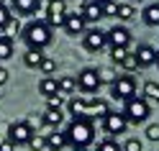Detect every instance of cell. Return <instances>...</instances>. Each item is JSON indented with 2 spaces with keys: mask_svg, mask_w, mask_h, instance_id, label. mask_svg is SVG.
Listing matches in <instances>:
<instances>
[{
  "mask_svg": "<svg viewBox=\"0 0 159 151\" xmlns=\"http://www.w3.org/2000/svg\"><path fill=\"white\" fill-rule=\"evenodd\" d=\"M5 82H8V69L0 67V85H5Z\"/></svg>",
  "mask_w": 159,
  "mask_h": 151,
  "instance_id": "obj_39",
  "label": "cell"
},
{
  "mask_svg": "<svg viewBox=\"0 0 159 151\" xmlns=\"http://www.w3.org/2000/svg\"><path fill=\"white\" fill-rule=\"evenodd\" d=\"M13 56V38L8 36H0V62H5V59Z\"/></svg>",
  "mask_w": 159,
  "mask_h": 151,
  "instance_id": "obj_21",
  "label": "cell"
},
{
  "mask_svg": "<svg viewBox=\"0 0 159 151\" xmlns=\"http://www.w3.org/2000/svg\"><path fill=\"white\" fill-rule=\"evenodd\" d=\"M39 92L44 97H54L59 95V85H57V77H44L41 82H39Z\"/></svg>",
  "mask_w": 159,
  "mask_h": 151,
  "instance_id": "obj_17",
  "label": "cell"
},
{
  "mask_svg": "<svg viewBox=\"0 0 159 151\" xmlns=\"http://www.w3.org/2000/svg\"><path fill=\"white\" fill-rule=\"evenodd\" d=\"M157 64H159V54H157Z\"/></svg>",
  "mask_w": 159,
  "mask_h": 151,
  "instance_id": "obj_42",
  "label": "cell"
},
{
  "mask_svg": "<svg viewBox=\"0 0 159 151\" xmlns=\"http://www.w3.org/2000/svg\"><path fill=\"white\" fill-rule=\"evenodd\" d=\"M103 18H118V3L111 0V3L103 5Z\"/></svg>",
  "mask_w": 159,
  "mask_h": 151,
  "instance_id": "obj_32",
  "label": "cell"
},
{
  "mask_svg": "<svg viewBox=\"0 0 159 151\" xmlns=\"http://www.w3.org/2000/svg\"><path fill=\"white\" fill-rule=\"evenodd\" d=\"M121 67L126 69V72H134V69H139V62H136V54H131L128 51L123 59H121Z\"/></svg>",
  "mask_w": 159,
  "mask_h": 151,
  "instance_id": "obj_30",
  "label": "cell"
},
{
  "mask_svg": "<svg viewBox=\"0 0 159 151\" xmlns=\"http://www.w3.org/2000/svg\"><path fill=\"white\" fill-rule=\"evenodd\" d=\"M59 92H75L77 90V77H57Z\"/></svg>",
  "mask_w": 159,
  "mask_h": 151,
  "instance_id": "obj_23",
  "label": "cell"
},
{
  "mask_svg": "<svg viewBox=\"0 0 159 151\" xmlns=\"http://www.w3.org/2000/svg\"><path fill=\"white\" fill-rule=\"evenodd\" d=\"M111 95L116 100H123V103H126V100H131V97H136V79L131 74H121L111 85Z\"/></svg>",
  "mask_w": 159,
  "mask_h": 151,
  "instance_id": "obj_4",
  "label": "cell"
},
{
  "mask_svg": "<svg viewBox=\"0 0 159 151\" xmlns=\"http://www.w3.org/2000/svg\"><path fill=\"white\" fill-rule=\"evenodd\" d=\"M136 62H139V69H146V67H152V64H157V51L149 44H141L136 49Z\"/></svg>",
  "mask_w": 159,
  "mask_h": 151,
  "instance_id": "obj_12",
  "label": "cell"
},
{
  "mask_svg": "<svg viewBox=\"0 0 159 151\" xmlns=\"http://www.w3.org/2000/svg\"><path fill=\"white\" fill-rule=\"evenodd\" d=\"M144 97L152 100V103H159V85L157 82H146L144 85Z\"/></svg>",
  "mask_w": 159,
  "mask_h": 151,
  "instance_id": "obj_25",
  "label": "cell"
},
{
  "mask_svg": "<svg viewBox=\"0 0 159 151\" xmlns=\"http://www.w3.org/2000/svg\"><path fill=\"white\" fill-rule=\"evenodd\" d=\"M64 18H67V0H49L46 3V23L49 28H64Z\"/></svg>",
  "mask_w": 159,
  "mask_h": 151,
  "instance_id": "obj_5",
  "label": "cell"
},
{
  "mask_svg": "<svg viewBox=\"0 0 159 151\" xmlns=\"http://www.w3.org/2000/svg\"><path fill=\"white\" fill-rule=\"evenodd\" d=\"M103 128H105L108 136H121L123 131L128 128V120H126L123 113H108L103 118Z\"/></svg>",
  "mask_w": 159,
  "mask_h": 151,
  "instance_id": "obj_8",
  "label": "cell"
},
{
  "mask_svg": "<svg viewBox=\"0 0 159 151\" xmlns=\"http://www.w3.org/2000/svg\"><path fill=\"white\" fill-rule=\"evenodd\" d=\"M34 136V128L28 120H13L11 126H8V138L13 141V144H28Z\"/></svg>",
  "mask_w": 159,
  "mask_h": 151,
  "instance_id": "obj_7",
  "label": "cell"
},
{
  "mask_svg": "<svg viewBox=\"0 0 159 151\" xmlns=\"http://www.w3.org/2000/svg\"><path fill=\"white\" fill-rule=\"evenodd\" d=\"M95 3H100V5H105V3H111V0H95Z\"/></svg>",
  "mask_w": 159,
  "mask_h": 151,
  "instance_id": "obj_40",
  "label": "cell"
},
{
  "mask_svg": "<svg viewBox=\"0 0 159 151\" xmlns=\"http://www.w3.org/2000/svg\"><path fill=\"white\" fill-rule=\"evenodd\" d=\"M69 113H72V118H87V108H90V97H72L67 103Z\"/></svg>",
  "mask_w": 159,
  "mask_h": 151,
  "instance_id": "obj_14",
  "label": "cell"
},
{
  "mask_svg": "<svg viewBox=\"0 0 159 151\" xmlns=\"http://www.w3.org/2000/svg\"><path fill=\"white\" fill-rule=\"evenodd\" d=\"M64 136H67V144L75 151H87L93 146V141H95V123L90 118H75L67 126Z\"/></svg>",
  "mask_w": 159,
  "mask_h": 151,
  "instance_id": "obj_1",
  "label": "cell"
},
{
  "mask_svg": "<svg viewBox=\"0 0 159 151\" xmlns=\"http://www.w3.org/2000/svg\"><path fill=\"white\" fill-rule=\"evenodd\" d=\"M111 110H108V103L105 100H95V97H90V108H87V118L90 120H95V118H105Z\"/></svg>",
  "mask_w": 159,
  "mask_h": 151,
  "instance_id": "obj_16",
  "label": "cell"
},
{
  "mask_svg": "<svg viewBox=\"0 0 159 151\" xmlns=\"http://www.w3.org/2000/svg\"><path fill=\"white\" fill-rule=\"evenodd\" d=\"M39 69L46 74V77H52V72L57 69V59H52V56H44L41 59V64H39Z\"/></svg>",
  "mask_w": 159,
  "mask_h": 151,
  "instance_id": "obj_29",
  "label": "cell"
},
{
  "mask_svg": "<svg viewBox=\"0 0 159 151\" xmlns=\"http://www.w3.org/2000/svg\"><path fill=\"white\" fill-rule=\"evenodd\" d=\"M23 41L28 44V49L41 51L44 46L52 44V28H49V23L46 21H31L23 28Z\"/></svg>",
  "mask_w": 159,
  "mask_h": 151,
  "instance_id": "obj_2",
  "label": "cell"
},
{
  "mask_svg": "<svg viewBox=\"0 0 159 151\" xmlns=\"http://www.w3.org/2000/svg\"><path fill=\"white\" fill-rule=\"evenodd\" d=\"M16 33H21V21H18V18H11V21H8V26L3 28V36L16 38Z\"/></svg>",
  "mask_w": 159,
  "mask_h": 151,
  "instance_id": "obj_26",
  "label": "cell"
},
{
  "mask_svg": "<svg viewBox=\"0 0 159 151\" xmlns=\"http://www.w3.org/2000/svg\"><path fill=\"white\" fill-rule=\"evenodd\" d=\"M46 105H49V108H54V110H62V105H64V97H62V95L46 97Z\"/></svg>",
  "mask_w": 159,
  "mask_h": 151,
  "instance_id": "obj_34",
  "label": "cell"
},
{
  "mask_svg": "<svg viewBox=\"0 0 159 151\" xmlns=\"http://www.w3.org/2000/svg\"><path fill=\"white\" fill-rule=\"evenodd\" d=\"M13 146L16 144H13L11 138H0V151H13Z\"/></svg>",
  "mask_w": 159,
  "mask_h": 151,
  "instance_id": "obj_38",
  "label": "cell"
},
{
  "mask_svg": "<svg viewBox=\"0 0 159 151\" xmlns=\"http://www.w3.org/2000/svg\"><path fill=\"white\" fill-rule=\"evenodd\" d=\"M93 151H123V149L118 146V141H113V138H100Z\"/></svg>",
  "mask_w": 159,
  "mask_h": 151,
  "instance_id": "obj_24",
  "label": "cell"
},
{
  "mask_svg": "<svg viewBox=\"0 0 159 151\" xmlns=\"http://www.w3.org/2000/svg\"><path fill=\"white\" fill-rule=\"evenodd\" d=\"M134 16H136V11H134L131 3H121L118 5V18H121V21H131Z\"/></svg>",
  "mask_w": 159,
  "mask_h": 151,
  "instance_id": "obj_27",
  "label": "cell"
},
{
  "mask_svg": "<svg viewBox=\"0 0 159 151\" xmlns=\"http://www.w3.org/2000/svg\"><path fill=\"white\" fill-rule=\"evenodd\" d=\"M98 74H100V82H105V85H113L116 79H118V74L113 72L111 67H103V69H98Z\"/></svg>",
  "mask_w": 159,
  "mask_h": 151,
  "instance_id": "obj_28",
  "label": "cell"
},
{
  "mask_svg": "<svg viewBox=\"0 0 159 151\" xmlns=\"http://www.w3.org/2000/svg\"><path fill=\"white\" fill-rule=\"evenodd\" d=\"M100 74H98V69H82V72L77 74V90L80 92H85V95H93V92H98L100 90Z\"/></svg>",
  "mask_w": 159,
  "mask_h": 151,
  "instance_id": "obj_6",
  "label": "cell"
},
{
  "mask_svg": "<svg viewBox=\"0 0 159 151\" xmlns=\"http://www.w3.org/2000/svg\"><path fill=\"white\" fill-rule=\"evenodd\" d=\"M85 16L82 13H67L64 18V31L69 36H80V33H85Z\"/></svg>",
  "mask_w": 159,
  "mask_h": 151,
  "instance_id": "obj_11",
  "label": "cell"
},
{
  "mask_svg": "<svg viewBox=\"0 0 159 151\" xmlns=\"http://www.w3.org/2000/svg\"><path fill=\"white\" fill-rule=\"evenodd\" d=\"M82 44L87 51H103V49L108 46V36L105 31H100V28H93V31H87L82 36Z\"/></svg>",
  "mask_w": 159,
  "mask_h": 151,
  "instance_id": "obj_10",
  "label": "cell"
},
{
  "mask_svg": "<svg viewBox=\"0 0 159 151\" xmlns=\"http://www.w3.org/2000/svg\"><path fill=\"white\" fill-rule=\"evenodd\" d=\"M146 138L149 141H159V123H152L146 128Z\"/></svg>",
  "mask_w": 159,
  "mask_h": 151,
  "instance_id": "obj_36",
  "label": "cell"
},
{
  "mask_svg": "<svg viewBox=\"0 0 159 151\" xmlns=\"http://www.w3.org/2000/svg\"><path fill=\"white\" fill-rule=\"evenodd\" d=\"M128 54V49H111V56H113V62L116 64H121V59Z\"/></svg>",
  "mask_w": 159,
  "mask_h": 151,
  "instance_id": "obj_37",
  "label": "cell"
},
{
  "mask_svg": "<svg viewBox=\"0 0 159 151\" xmlns=\"http://www.w3.org/2000/svg\"><path fill=\"white\" fill-rule=\"evenodd\" d=\"M105 36H108L111 49H128V44H131V31L126 26H113Z\"/></svg>",
  "mask_w": 159,
  "mask_h": 151,
  "instance_id": "obj_9",
  "label": "cell"
},
{
  "mask_svg": "<svg viewBox=\"0 0 159 151\" xmlns=\"http://www.w3.org/2000/svg\"><path fill=\"white\" fill-rule=\"evenodd\" d=\"M141 18H144V23L146 26H159V3H152V5H146L144 11H141Z\"/></svg>",
  "mask_w": 159,
  "mask_h": 151,
  "instance_id": "obj_18",
  "label": "cell"
},
{
  "mask_svg": "<svg viewBox=\"0 0 159 151\" xmlns=\"http://www.w3.org/2000/svg\"><path fill=\"white\" fill-rule=\"evenodd\" d=\"M62 118H64L62 110H54V108H46V110H44V123L52 126V128H57L59 123H62Z\"/></svg>",
  "mask_w": 159,
  "mask_h": 151,
  "instance_id": "obj_20",
  "label": "cell"
},
{
  "mask_svg": "<svg viewBox=\"0 0 159 151\" xmlns=\"http://www.w3.org/2000/svg\"><path fill=\"white\" fill-rule=\"evenodd\" d=\"M41 59H44V54H41V51H36V49H28V51L23 54V64L34 69V67L41 64Z\"/></svg>",
  "mask_w": 159,
  "mask_h": 151,
  "instance_id": "obj_22",
  "label": "cell"
},
{
  "mask_svg": "<svg viewBox=\"0 0 159 151\" xmlns=\"http://www.w3.org/2000/svg\"><path fill=\"white\" fill-rule=\"evenodd\" d=\"M64 146H67V136H64V133L54 131V133L46 136V149H49V151H62Z\"/></svg>",
  "mask_w": 159,
  "mask_h": 151,
  "instance_id": "obj_19",
  "label": "cell"
},
{
  "mask_svg": "<svg viewBox=\"0 0 159 151\" xmlns=\"http://www.w3.org/2000/svg\"><path fill=\"white\" fill-rule=\"evenodd\" d=\"M11 8H8V5H3V3H0V33H3V28L8 26V21H11Z\"/></svg>",
  "mask_w": 159,
  "mask_h": 151,
  "instance_id": "obj_33",
  "label": "cell"
},
{
  "mask_svg": "<svg viewBox=\"0 0 159 151\" xmlns=\"http://www.w3.org/2000/svg\"><path fill=\"white\" fill-rule=\"evenodd\" d=\"M41 5V0H11V8L18 16H34Z\"/></svg>",
  "mask_w": 159,
  "mask_h": 151,
  "instance_id": "obj_13",
  "label": "cell"
},
{
  "mask_svg": "<svg viewBox=\"0 0 159 151\" xmlns=\"http://www.w3.org/2000/svg\"><path fill=\"white\" fill-rule=\"evenodd\" d=\"M80 13L85 16V21H87V23H98V21L103 18V5H100V3H95V0H87L85 8H82Z\"/></svg>",
  "mask_w": 159,
  "mask_h": 151,
  "instance_id": "obj_15",
  "label": "cell"
},
{
  "mask_svg": "<svg viewBox=\"0 0 159 151\" xmlns=\"http://www.w3.org/2000/svg\"><path fill=\"white\" fill-rule=\"evenodd\" d=\"M144 146H141V141L139 138H128L126 141V146H123V151H141Z\"/></svg>",
  "mask_w": 159,
  "mask_h": 151,
  "instance_id": "obj_35",
  "label": "cell"
},
{
  "mask_svg": "<svg viewBox=\"0 0 159 151\" xmlns=\"http://www.w3.org/2000/svg\"><path fill=\"white\" fill-rule=\"evenodd\" d=\"M131 3H144V0H131Z\"/></svg>",
  "mask_w": 159,
  "mask_h": 151,
  "instance_id": "obj_41",
  "label": "cell"
},
{
  "mask_svg": "<svg viewBox=\"0 0 159 151\" xmlns=\"http://www.w3.org/2000/svg\"><path fill=\"white\" fill-rule=\"evenodd\" d=\"M28 146H31L34 151H46V136H31Z\"/></svg>",
  "mask_w": 159,
  "mask_h": 151,
  "instance_id": "obj_31",
  "label": "cell"
},
{
  "mask_svg": "<svg viewBox=\"0 0 159 151\" xmlns=\"http://www.w3.org/2000/svg\"><path fill=\"white\" fill-rule=\"evenodd\" d=\"M123 115H126L128 123H144V120L149 118V100L146 97H131V100H126Z\"/></svg>",
  "mask_w": 159,
  "mask_h": 151,
  "instance_id": "obj_3",
  "label": "cell"
}]
</instances>
